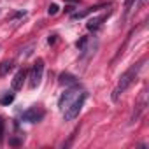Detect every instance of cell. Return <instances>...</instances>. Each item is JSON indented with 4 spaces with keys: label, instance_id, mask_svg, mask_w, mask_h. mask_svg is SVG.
<instances>
[{
    "label": "cell",
    "instance_id": "obj_7",
    "mask_svg": "<svg viewBox=\"0 0 149 149\" xmlns=\"http://www.w3.org/2000/svg\"><path fill=\"white\" fill-rule=\"evenodd\" d=\"M104 7V4H97V6H91V7H88L86 11H81V13H74L72 14V19H81V18H86L88 14H91V13H97L98 9H102Z\"/></svg>",
    "mask_w": 149,
    "mask_h": 149
},
{
    "label": "cell",
    "instance_id": "obj_3",
    "mask_svg": "<svg viewBox=\"0 0 149 149\" xmlns=\"http://www.w3.org/2000/svg\"><path fill=\"white\" fill-rule=\"evenodd\" d=\"M42 74H44V60L42 58H37L33 68H32V74H30V86L35 88L40 84L42 81Z\"/></svg>",
    "mask_w": 149,
    "mask_h": 149
},
{
    "label": "cell",
    "instance_id": "obj_10",
    "mask_svg": "<svg viewBox=\"0 0 149 149\" xmlns=\"http://www.w3.org/2000/svg\"><path fill=\"white\" fill-rule=\"evenodd\" d=\"M11 68H13V61H2L0 63V76H6Z\"/></svg>",
    "mask_w": 149,
    "mask_h": 149
},
{
    "label": "cell",
    "instance_id": "obj_13",
    "mask_svg": "<svg viewBox=\"0 0 149 149\" xmlns=\"http://www.w3.org/2000/svg\"><path fill=\"white\" fill-rule=\"evenodd\" d=\"M86 42H88V37H81V39H79V40L76 42V46H77L79 49H83V47L86 46Z\"/></svg>",
    "mask_w": 149,
    "mask_h": 149
},
{
    "label": "cell",
    "instance_id": "obj_4",
    "mask_svg": "<svg viewBox=\"0 0 149 149\" xmlns=\"http://www.w3.org/2000/svg\"><path fill=\"white\" fill-rule=\"evenodd\" d=\"M42 118H44V109L39 107V105H33V107L26 109V111L23 112V116H21V119L26 121V123H37V121H40Z\"/></svg>",
    "mask_w": 149,
    "mask_h": 149
},
{
    "label": "cell",
    "instance_id": "obj_17",
    "mask_svg": "<svg viewBox=\"0 0 149 149\" xmlns=\"http://www.w3.org/2000/svg\"><path fill=\"white\" fill-rule=\"evenodd\" d=\"M74 9H76V7H74V6H68V7H65V11H67V13H72Z\"/></svg>",
    "mask_w": 149,
    "mask_h": 149
},
{
    "label": "cell",
    "instance_id": "obj_5",
    "mask_svg": "<svg viewBox=\"0 0 149 149\" xmlns=\"http://www.w3.org/2000/svg\"><path fill=\"white\" fill-rule=\"evenodd\" d=\"M79 90H81V86H79V84H74V86H72L70 90H67V91H65V93H63V95L60 97V100H58V105H60V107L63 109V105H65V104H67V102H68V100H70V98L74 97V95H76V93H77Z\"/></svg>",
    "mask_w": 149,
    "mask_h": 149
},
{
    "label": "cell",
    "instance_id": "obj_18",
    "mask_svg": "<svg viewBox=\"0 0 149 149\" xmlns=\"http://www.w3.org/2000/svg\"><path fill=\"white\" fill-rule=\"evenodd\" d=\"M146 2H147V0H139V4H137V6H139V7H140V6H144V4H146Z\"/></svg>",
    "mask_w": 149,
    "mask_h": 149
},
{
    "label": "cell",
    "instance_id": "obj_2",
    "mask_svg": "<svg viewBox=\"0 0 149 149\" xmlns=\"http://www.w3.org/2000/svg\"><path fill=\"white\" fill-rule=\"evenodd\" d=\"M86 98H88V93H86V91H81V95H79L76 100H74L68 107H65L63 119H65V121H72V119H76V118L79 116V112H81V109H83V105H84Z\"/></svg>",
    "mask_w": 149,
    "mask_h": 149
},
{
    "label": "cell",
    "instance_id": "obj_1",
    "mask_svg": "<svg viewBox=\"0 0 149 149\" xmlns=\"http://www.w3.org/2000/svg\"><path fill=\"white\" fill-rule=\"evenodd\" d=\"M140 67H142V61L133 63L126 72H123V74H121L119 83H118V86H116V88H114V91H112V100H114V102H118V100H119V95H121V93H125V91L132 86V83L137 79Z\"/></svg>",
    "mask_w": 149,
    "mask_h": 149
},
{
    "label": "cell",
    "instance_id": "obj_9",
    "mask_svg": "<svg viewBox=\"0 0 149 149\" xmlns=\"http://www.w3.org/2000/svg\"><path fill=\"white\" fill-rule=\"evenodd\" d=\"M107 16H98V18H91L88 23H86V28L88 30H91V32H95V30H98L100 28V25H102V21L105 19Z\"/></svg>",
    "mask_w": 149,
    "mask_h": 149
},
{
    "label": "cell",
    "instance_id": "obj_8",
    "mask_svg": "<svg viewBox=\"0 0 149 149\" xmlns=\"http://www.w3.org/2000/svg\"><path fill=\"white\" fill-rule=\"evenodd\" d=\"M60 84H65V86H74V84H77V77L76 76H72V74L68 72H63L60 74Z\"/></svg>",
    "mask_w": 149,
    "mask_h": 149
},
{
    "label": "cell",
    "instance_id": "obj_11",
    "mask_svg": "<svg viewBox=\"0 0 149 149\" xmlns=\"http://www.w3.org/2000/svg\"><path fill=\"white\" fill-rule=\"evenodd\" d=\"M13 102H14V93H6V95H2V98H0V104L2 105H9Z\"/></svg>",
    "mask_w": 149,
    "mask_h": 149
},
{
    "label": "cell",
    "instance_id": "obj_12",
    "mask_svg": "<svg viewBox=\"0 0 149 149\" xmlns=\"http://www.w3.org/2000/svg\"><path fill=\"white\" fill-rule=\"evenodd\" d=\"M56 13H58V6H56V4H51L49 9H47V14H49V16H54Z\"/></svg>",
    "mask_w": 149,
    "mask_h": 149
},
{
    "label": "cell",
    "instance_id": "obj_14",
    "mask_svg": "<svg viewBox=\"0 0 149 149\" xmlns=\"http://www.w3.org/2000/svg\"><path fill=\"white\" fill-rule=\"evenodd\" d=\"M132 2H133V0H126V2H125V16L130 13V9H132Z\"/></svg>",
    "mask_w": 149,
    "mask_h": 149
},
{
    "label": "cell",
    "instance_id": "obj_16",
    "mask_svg": "<svg viewBox=\"0 0 149 149\" xmlns=\"http://www.w3.org/2000/svg\"><path fill=\"white\" fill-rule=\"evenodd\" d=\"M54 40H56V35H51V37L47 39V42H49V44H54Z\"/></svg>",
    "mask_w": 149,
    "mask_h": 149
},
{
    "label": "cell",
    "instance_id": "obj_6",
    "mask_svg": "<svg viewBox=\"0 0 149 149\" xmlns=\"http://www.w3.org/2000/svg\"><path fill=\"white\" fill-rule=\"evenodd\" d=\"M25 77H26V72H25V70H18V72H16V76H14V79H13V83H11V86H13L14 91H18V90L23 88Z\"/></svg>",
    "mask_w": 149,
    "mask_h": 149
},
{
    "label": "cell",
    "instance_id": "obj_15",
    "mask_svg": "<svg viewBox=\"0 0 149 149\" xmlns=\"http://www.w3.org/2000/svg\"><path fill=\"white\" fill-rule=\"evenodd\" d=\"M2 137H4V121L0 119V140H2Z\"/></svg>",
    "mask_w": 149,
    "mask_h": 149
}]
</instances>
